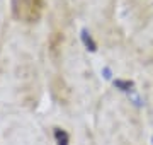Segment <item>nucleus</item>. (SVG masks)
Returning a JSON list of instances; mask_svg holds the SVG:
<instances>
[{"label": "nucleus", "mask_w": 153, "mask_h": 145, "mask_svg": "<svg viewBox=\"0 0 153 145\" xmlns=\"http://www.w3.org/2000/svg\"><path fill=\"white\" fill-rule=\"evenodd\" d=\"M14 17L26 22H36L43 12V0H12Z\"/></svg>", "instance_id": "1"}, {"label": "nucleus", "mask_w": 153, "mask_h": 145, "mask_svg": "<svg viewBox=\"0 0 153 145\" xmlns=\"http://www.w3.org/2000/svg\"><path fill=\"white\" fill-rule=\"evenodd\" d=\"M51 92H53V97L60 104H68V101H70V89H68L66 82L61 77H55L51 80Z\"/></svg>", "instance_id": "2"}, {"label": "nucleus", "mask_w": 153, "mask_h": 145, "mask_svg": "<svg viewBox=\"0 0 153 145\" xmlns=\"http://www.w3.org/2000/svg\"><path fill=\"white\" fill-rule=\"evenodd\" d=\"M61 45H63V34L53 33L51 38H49V51H51V55H56V50L61 48Z\"/></svg>", "instance_id": "3"}, {"label": "nucleus", "mask_w": 153, "mask_h": 145, "mask_svg": "<svg viewBox=\"0 0 153 145\" xmlns=\"http://www.w3.org/2000/svg\"><path fill=\"white\" fill-rule=\"evenodd\" d=\"M55 137H56V140H58V145H68V142H70L68 133L61 128H55Z\"/></svg>", "instance_id": "4"}, {"label": "nucleus", "mask_w": 153, "mask_h": 145, "mask_svg": "<svg viewBox=\"0 0 153 145\" xmlns=\"http://www.w3.org/2000/svg\"><path fill=\"white\" fill-rule=\"evenodd\" d=\"M114 85L116 87H119L121 90H129L133 87V82L131 80H116Z\"/></svg>", "instance_id": "5"}, {"label": "nucleus", "mask_w": 153, "mask_h": 145, "mask_svg": "<svg viewBox=\"0 0 153 145\" xmlns=\"http://www.w3.org/2000/svg\"><path fill=\"white\" fill-rule=\"evenodd\" d=\"M83 41H85V45H87V46H90V50H92V51L97 50V45L92 41V38H90V36H87V33H85V31H83Z\"/></svg>", "instance_id": "6"}]
</instances>
